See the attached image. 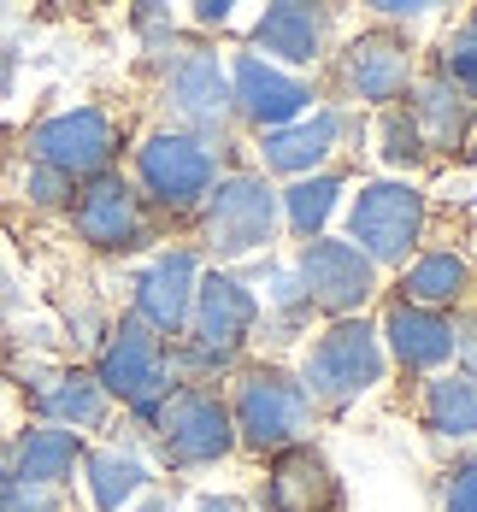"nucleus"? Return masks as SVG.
<instances>
[{"label":"nucleus","mask_w":477,"mask_h":512,"mask_svg":"<svg viewBox=\"0 0 477 512\" xmlns=\"http://www.w3.org/2000/svg\"><path fill=\"white\" fill-rule=\"evenodd\" d=\"M330 42V12L307 6V0H283V6H265L254 18V48H265L277 59V71H301L318 65Z\"/></svg>","instance_id":"nucleus-17"},{"label":"nucleus","mask_w":477,"mask_h":512,"mask_svg":"<svg viewBox=\"0 0 477 512\" xmlns=\"http://www.w3.org/2000/svg\"><path fill=\"white\" fill-rule=\"evenodd\" d=\"M42 407L59 418V430H101L106 424V395L101 383L89 377V371H65V377H53L48 389H42Z\"/></svg>","instance_id":"nucleus-26"},{"label":"nucleus","mask_w":477,"mask_h":512,"mask_svg":"<svg viewBox=\"0 0 477 512\" xmlns=\"http://www.w3.org/2000/svg\"><path fill=\"white\" fill-rule=\"evenodd\" d=\"M413 124H419V142L424 154H454V148H466V136L477 130V106L454 89V83H442V77H424L413 83Z\"/></svg>","instance_id":"nucleus-20"},{"label":"nucleus","mask_w":477,"mask_h":512,"mask_svg":"<svg viewBox=\"0 0 477 512\" xmlns=\"http://www.w3.org/2000/svg\"><path fill=\"white\" fill-rule=\"evenodd\" d=\"M377 154H383V165H395V171H413V165H424V142H419V124H413V112L407 106H389L383 118H377Z\"/></svg>","instance_id":"nucleus-28"},{"label":"nucleus","mask_w":477,"mask_h":512,"mask_svg":"<svg viewBox=\"0 0 477 512\" xmlns=\"http://www.w3.org/2000/svg\"><path fill=\"white\" fill-rule=\"evenodd\" d=\"M24 195L36 206H65L71 201V177H59L48 165H30V171H24Z\"/></svg>","instance_id":"nucleus-31"},{"label":"nucleus","mask_w":477,"mask_h":512,"mask_svg":"<svg viewBox=\"0 0 477 512\" xmlns=\"http://www.w3.org/2000/svg\"><path fill=\"white\" fill-rule=\"evenodd\" d=\"M230 101H236V118H248L254 130H283V124H295V118H307V106H313V83L307 77H295V71H277L271 59L260 53H236L230 65Z\"/></svg>","instance_id":"nucleus-13"},{"label":"nucleus","mask_w":477,"mask_h":512,"mask_svg":"<svg viewBox=\"0 0 477 512\" xmlns=\"http://www.w3.org/2000/svg\"><path fill=\"white\" fill-rule=\"evenodd\" d=\"M136 183L142 195L165 212H189L212 195L218 183V154L207 142L183 136V130H154L142 148H136Z\"/></svg>","instance_id":"nucleus-7"},{"label":"nucleus","mask_w":477,"mask_h":512,"mask_svg":"<svg viewBox=\"0 0 477 512\" xmlns=\"http://www.w3.org/2000/svg\"><path fill=\"white\" fill-rule=\"evenodd\" d=\"M436 77H442V83H454V89H460V95L477 106V12H466V18L448 30Z\"/></svg>","instance_id":"nucleus-27"},{"label":"nucleus","mask_w":477,"mask_h":512,"mask_svg":"<svg viewBox=\"0 0 477 512\" xmlns=\"http://www.w3.org/2000/svg\"><path fill=\"white\" fill-rule=\"evenodd\" d=\"M265 301L283 312V324H295L307 312V289H301L295 265H265Z\"/></svg>","instance_id":"nucleus-30"},{"label":"nucleus","mask_w":477,"mask_h":512,"mask_svg":"<svg viewBox=\"0 0 477 512\" xmlns=\"http://www.w3.org/2000/svg\"><path fill=\"white\" fill-rule=\"evenodd\" d=\"M377 342H389V354L401 359L407 371H442V365L454 359V318L395 301V307L383 312Z\"/></svg>","instance_id":"nucleus-19"},{"label":"nucleus","mask_w":477,"mask_h":512,"mask_svg":"<svg viewBox=\"0 0 477 512\" xmlns=\"http://www.w3.org/2000/svg\"><path fill=\"white\" fill-rule=\"evenodd\" d=\"M424 224H430V201L407 177H377L360 183V195L348 201V242L371 259V265H401L419 254Z\"/></svg>","instance_id":"nucleus-2"},{"label":"nucleus","mask_w":477,"mask_h":512,"mask_svg":"<svg viewBox=\"0 0 477 512\" xmlns=\"http://www.w3.org/2000/svg\"><path fill=\"white\" fill-rule=\"evenodd\" d=\"M89 377L101 383L106 401L118 395L124 407L136 412V418H148V424H154L159 401L177 389V383H171V348L159 342L142 318H124V324L106 336V348H101V359H95Z\"/></svg>","instance_id":"nucleus-5"},{"label":"nucleus","mask_w":477,"mask_h":512,"mask_svg":"<svg viewBox=\"0 0 477 512\" xmlns=\"http://www.w3.org/2000/svg\"><path fill=\"white\" fill-rule=\"evenodd\" d=\"M159 430V454L171 465H218L224 454H236V424L230 407L201 389V383H177L154 412Z\"/></svg>","instance_id":"nucleus-6"},{"label":"nucleus","mask_w":477,"mask_h":512,"mask_svg":"<svg viewBox=\"0 0 477 512\" xmlns=\"http://www.w3.org/2000/svg\"><path fill=\"white\" fill-rule=\"evenodd\" d=\"M18 307V289H12V277H6V271H0V318H6V312Z\"/></svg>","instance_id":"nucleus-37"},{"label":"nucleus","mask_w":477,"mask_h":512,"mask_svg":"<svg viewBox=\"0 0 477 512\" xmlns=\"http://www.w3.org/2000/svg\"><path fill=\"white\" fill-rule=\"evenodd\" d=\"M377 383H383V342L366 318H336L301 359V389L313 407L342 412Z\"/></svg>","instance_id":"nucleus-3"},{"label":"nucleus","mask_w":477,"mask_h":512,"mask_svg":"<svg viewBox=\"0 0 477 512\" xmlns=\"http://www.w3.org/2000/svg\"><path fill=\"white\" fill-rule=\"evenodd\" d=\"M30 154H36V165H48L59 177H101L112 165V154H118V124L106 118L101 106L53 112V118L36 124Z\"/></svg>","instance_id":"nucleus-12"},{"label":"nucleus","mask_w":477,"mask_h":512,"mask_svg":"<svg viewBox=\"0 0 477 512\" xmlns=\"http://www.w3.org/2000/svg\"><path fill=\"white\" fill-rule=\"evenodd\" d=\"M260 501H265V512H336L342 507V483H336L330 460L318 454L313 442H301V448L271 454Z\"/></svg>","instance_id":"nucleus-16"},{"label":"nucleus","mask_w":477,"mask_h":512,"mask_svg":"<svg viewBox=\"0 0 477 512\" xmlns=\"http://www.w3.org/2000/svg\"><path fill=\"white\" fill-rule=\"evenodd\" d=\"M454 359H460V377L477 383V318H454Z\"/></svg>","instance_id":"nucleus-33"},{"label":"nucleus","mask_w":477,"mask_h":512,"mask_svg":"<svg viewBox=\"0 0 477 512\" xmlns=\"http://www.w3.org/2000/svg\"><path fill=\"white\" fill-rule=\"evenodd\" d=\"M377 6V18H424L430 12V0H371Z\"/></svg>","instance_id":"nucleus-34"},{"label":"nucleus","mask_w":477,"mask_h":512,"mask_svg":"<svg viewBox=\"0 0 477 512\" xmlns=\"http://www.w3.org/2000/svg\"><path fill=\"white\" fill-rule=\"evenodd\" d=\"M230 424H236V442H248L254 454H283V448H301V442H307V430H313V401H307V389H301L295 371H283V365H254V371H242V383H236Z\"/></svg>","instance_id":"nucleus-1"},{"label":"nucleus","mask_w":477,"mask_h":512,"mask_svg":"<svg viewBox=\"0 0 477 512\" xmlns=\"http://www.w3.org/2000/svg\"><path fill=\"white\" fill-rule=\"evenodd\" d=\"M165 106H171V118L183 124V136H195V142H218V136H230V124H236V101H230V71H224V59L212 48H183L171 59V71H165Z\"/></svg>","instance_id":"nucleus-8"},{"label":"nucleus","mask_w":477,"mask_h":512,"mask_svg":"<svg viewBox=\"0 0 477 512\" xmlns=\"http://www.w3.org/2000/svg\"><path fill=\"white\" fill-rule=\"evenodd\" d=\"M254 324H260V295H254L242 277H230V271H207V277L195 283L189 348H201L218 371L236 365V354H242V342H248Z\"/></svg>","instance_id":"nucleus-10"},{"label":"nucleus","mask_w":477,"mask_h":512,"mask_svg":"<svg viewBox=\"0 0 477 512\" xmlns=\"http://www.w3.org/2000/svg\"><path fill=\"white\" fill-rule=\"evenodd\" d=\"M230 18V0H195V24H224Z\"/></svg>","instance_id":"nucleus-35"},{"label":"nucleus","mask_w":477,"mask_h":512,"mask_svg":"<svg viewBox=\"0 0 477 512\" xmlns=\"http://www.w3.org/2000/svg\"><path fill=\"white\" fill-rule=\"evenodd\" d=\"M336 83H342V95L389 112L395 101L413 95V83H419V53H413L407 36H395V30H366V36H354V42L342 48Z\"/></svg>","instance_id":"nucleus-9"},{"label":"nucleus","mask_w":477,"mask_h":512,"mask_svg":"<svg viewBox=\"0 0 477 512\" xmlns=\"http://www.w3.org/2000/svg\"><path fill=\"white\" fill-rule=\"evenodd\" d=\"M466 159H472V165H477V130H472V136H466Z\"/></svg>","instance_id":"nucleus-39"},{"label":"nucleus","mask_w":477,"mask_h":512,"mask_svg":"<svg viewBox=\"0 0 477 512\" xmlns=\"http://www.w3.org/2000/svg\"><path fill=\"white\" fill-rule=\"evenodd\" d=\"M136 512H171V501H165V495H142V501H136Z\"/></svg>","instance_id":"nucleus-38"},{"label":"nucleus","mask_w":477,"mask_h":512,"mask_svg":"<svg viewBox=\"0 0 477 512\" xmlns=\"http://www.w3.org/2000/svg\"><path fill=\"white\" fill-rule=\"evenodd\" d=\"M336 142H342V112L336 106H318L307 118H295V124H283V130H265L260 136V159L265 171H277V177H313L324 159L336 154Z\"/></svg>","instance_id":"nucleus-18"},{"label":"nucleus","mask_w":477,"mask_h":512,"mask_svg":"<svg viewBox=\"0 0 477 512\" xmlns=\"http://www.w3.org/2000/svg\"><path fill=\"white\" fill-rule=\"evenodd\" d=\"M83 460V442L77 430H59V424H42V430H24L18 448H12V477L18 483H48V489H65V477Z\"/></svg>","instance_id":"nucleus-22"},{"label":"nucleus","mask_w":477,"mask_h":512,"mask_svg":"<svg viewBox=\"0 0 477 512\" xmlns=\"http://www.w3.org/2000/svg\"><path fill=\"white\" fill-rule=\"evenodd\" d=\"M83 465H89V501H95V512H124V501H136L148 489V465L136 454H124V448H95Z\"/></svg>","instance_id":"nucleus-24"},{"label":"nucleus","mask_w":477,"mask_h":512,"mask_svg":"<svg viewBox=\"0 0 477 512\" xmlns=\"http://www.w3.org/2000/svg\"><path fill=\"white\" fill-rule=\"evenodd\" d=\"M189 512H242V501H236V495H195Z\"/></svg>","instance_id":"nucleus-36"},{"label":"nucleus","mask_w":477,"mask_h":512,"mask_svg":"<svg viewBox=\"0 0 477 512\" xmlns=\"http://www.w3.org/2000/svg\"><path fill=\"white\" fill-rule=\"evenodd\" d=\"M295 277H301V289H307V307L330 312V318H354V312L377 295V265H371L354 242H336V236L301 242Z\"/></svg>","instance_id":"nucleus-11"},{"label":"nucleus","mask_w":477,"mask_h":512,"mask_svg":"<svg viewBox=\"0 0 477 512\" xmlns=\"http://www.w3.org/2000/svg\"><path fill=\"white\" fill-rule=\"evenodd\" d=\"M401 289H407V307H424V312L460 307L466 289H472V259L454 254V248H430V254H419L407 265Z\"/></svg>","instance_id":"nucleus-21"},{"label":"nucleus","mask_w":477,"mask_h":512,"mask_svg":"<svg viewBox=\"0 0 477 512\" xmlns=\"http://www.w3.org/2000/svg\"><path fill=\"white\" fill-rule=\"evenodd\" d=\"M0 512H65V489L48 483H18L0 471Z\"/></svg>","instance_id":"nucleus-29"},{"label":"nucleus","mask_w":477,"mask_h":512,"mask_svg":"<svg viewBox=\"0 0 477 512\" xmlns=\"http://www.w3.org/2000/svg\"><path fill=\"white\" fill-rule=\"evenodd\" d=\"M71 218H77V236H83L89 248H101V254H130V248L148 242L142 195H136L124 177H112V171L89 177V189L77 195Z\"/></svg>","instance_id":"nucleus-14"},{"label":"nucleus","mask_w":477,"mask_h":512,"mask_svg":"<svg viewBox=\"0 0 477 512\" xmlns=\"http://www.w3.org/2000/svg\"><path fill=\"white\" fill-rule=\"evenodd\" d=\"M195 283H201V259L195 248H165L154 265L136 277V318L154 330L159 342L189 330V307H195Z\"/></svg>","instance_id":"nucleus-15"},{"label":"nucleus","mask_w":477,"mask_h":512,"mask_svg":"<svg viewBox=\"0 0 477 512\" xmlns=\"http://www.w3.org/2000/svg\"><path fill=\"white\" fill-rule=\"evenodd\" d=\"M277 189L260 171H230L212 183V195L201 201V242L218 259H248L265 254L277 242Z\"/></svg>","instance_id":"nucleus-4"},{"label":"nucleus","mask_w":477,"mask_h":512,"mask_svg":"<svg viewBox=\"0 0 477 512\" xmlns=\"http://www.w3.org/2000/svg\"><path fill=\"white\" fill-rule=\"evenodd\" d=\"M442 512H477V460H466V465H454V471H448Z\"/></svg>","instance_id":"nucleus-32"},{"label":"nucleus","mask_w":477,"mask_h":512,"mask_svg":"<svg viewBox=\"0 0 477 512\" xmlns=\"http://www.w3.org/2000/svg\"><path fill=\"white\" fill-rule=\"evenodd\" d=\"M424 424L448 442H472L477 436V383L460 371H436L424 383Z\"/></svg>","instance_id":"nucleus-23"},{"label":"nucleus","mask_w":477,"mask_h":512,"mask_svg":"<svg viewBox=\"0 0 477 512\" xmlns=\"http://www.w3.org/2000/svg\"><path fill=\"white\" fill-rule=\"evenodd\" d=\"M336 201H342V177H336V171H318V177L289 183V189L277 195V212L289 218V230H295L301 242H318L324 224H330V212H336Z\"/></svg>","instance_id":"nucleus-25"}]
</instances>
